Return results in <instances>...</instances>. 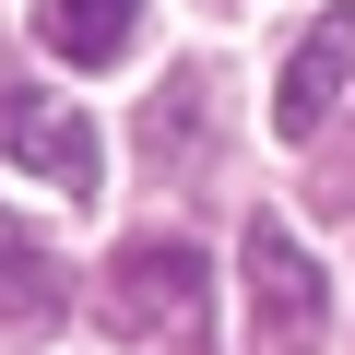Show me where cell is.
Returning a JSON list of instances; mask_svg holds the SVG:
<instances>
[{
    "instance_id": "1",
    "label": "cell",
    "mask_w": 355,
    "mask_h": 355,
    "mask_svg": "<svg viewBox=\"0 0 355 355\" xmlns=\"http://www.w3.org/2000/svg\"><path fill=\"white\" fill-rule=\"evenodd\" d=\"M237 284H249V355H320L331 343V284L272 214L237 237Z\"/></svg>"
},
{
    "instance_id": "2",
    "label": "cell",
    "mask_w": 355,
    "mask_h": 355,
    "mask_svg": "<svg viewBox=\"0 0 355 355\" xmlns=\"http://www.w3.org/2000/svg\"><path fill=\"white\" fill-rule=\"evenodd\" d=\"M95 320L119 331V343H190L202 331V249L190 237H130L119 261H107V284H95Z\"/></svg>"
},
{
    "instance_id": "3",
    "label": "cell",
    "mask_w": 355,
    "mask_h": 355,
    "mask_svg": "<svg viewBox=\"0 0 355 355\" xmlns=\"http://www.w3.org/2000/svg\"><path fill=\"white\" fill-rule=\"evenodd\" d=\"M0 142H12L24 178H48V190H71V202H95V178H107V142H95V119L71 95H12Z\"/></svg>"
},
{
    "instance_id": "4",
    "label": "cell",
    "mask_w": 355,
    "mask_h": 355,
    "mask_svg": "<svg viewBox=\"0 0 355 355\" xmlns=\"http://www.w3.org/2000/svg\"><path fill=\"white\" fill-rule=\"evenodd\" d=\"M343 83H355V12H320L308 48H296L284 83H272V130H284V142H320L331 107H343Z\"/></svg>"
},
{
    "instance_id": "5",
    "label": "cell",
    "mask_w": 355,
    "mask_h": 355,
    "mask_svg": "<svg viewBox=\"0 0 355 355\" xmlns=\"http://www.w3.org/2000/svg\"><path fill=\"white\" fill-rule=\"evenodd\" d=\"M60 308H71V272L0 214V331H60Z\"/></svg>"
},
{
    "instance_id": "6",
    "label": "cell",
    "mask_w": 355,
    "mask_h": 355,
    "mask_svg": "<svg viewBox=\"0 0 355 355\" xmlns=\"http://www.w3.org/2000/svg\"><path fill=\"white\" fill-rule=\"evenodd\" d=\"M36 36H48L71 71H107V60H130V36H142V0H48Z\"/></svg>"
},
{
    "instance_id": "7",
    "label": "cell",
    "mask_w": 355,
    "mask_h": 355,
    "mask_svg": "<svg viewBox=\"0 0 355 355\" xmlns=\"http://www.w3.org/2000/svg\"><path fill=\"white\" fill-rule=\"evenodd\" d=\"M142 142H154V166L190 154V142H202V83H166V95H154V119H142Z\"/></svg>"
}]
</instances>
